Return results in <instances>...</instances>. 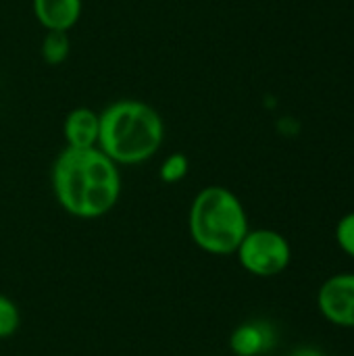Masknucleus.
I'll return each mask as SVG.
<instances>
[{
    "mask_svg": "<svg viewBox=\"0 0 354 356\" xmlns=\"http://www.w3.org/2000/svg\"><path fill=\"white\" fill-rule=\"evenodd\" d=\"M50 186L54 200L67 215L94 221L117 207L123 190L121 167L98 146H65L52 161Z\"/></svg>",
    "mask_w": 354,
    "mask_h": 356,
    "instance_id": "nucleus-1",
    "label": "nucleus"
},
{
    "mask_svg": "<svg viewBox=\"0 0 354 356\" xmlns=\"http://www.w3.org/2000/svg\"><path fill=\"white\" fill-rule=\"evenodd\" d=\"M98 115V148L119 167H136L150 161L165 142V121L144 100L119 98Z\"/></svg>",
    "mask_w": 354,
    "mask_h": 356,
    "instance_id": "nucleus-2",
    "label": "nucleus"
},
{
    "mask_svg": "<svg viewBox=\"0 0 354 356\" xmlns=\"http://www.w3.org/2000/svg\"><path fill=\"white\" fill-rule=\"evenodd\" d=\"M244 202L225 186L202 188L188 211V232L196 248L213 257H230L248 234Z\"/></svg>",
    "mask_w": 354,
    "mask_h": 356,
    "instance_id": "nucleus-3",
    "label": "nucleus"
},
{
    "mask_svg": "<svg viewBox=\"0 0 354 356\" xmlns=\"http://www.w3.org/2000/svg\"><path fill=\"white\" fill-rule=\"evenodd\" d=\"M234 254L246 273L263 280L282 275L292 263V246L288 238L269 227L248 229Z\"/></svg>",
    "mask_w": 354,
    "mask_h": 356,
    "instance_id": "nucleus-4",
    "label": "nucleus"
},
{
    "mask_svg": "<svg viewBox=\"0 0 354 356\" xmlns=\"http://www.w3.org/2000/svg\"><path fill=\"white\" fill-rule=\"evenodd\" d=\"M321 317L342 330H354V273H336L328 277L317 292Z\"/></svg>",
    "mask_w": 354,
    "mask_h": 356,
    "instance_id": "nucleus-5",
    "label": "nucleus"
},
{
    "mask_svg": "<svg viewBox=\"0 0 354 356\" xmlns=\"http://www.w3.org/2000/svg\"><path fill=\"white\" fill-rule=\"evenodd\" d=\"M277 342L273 323L265 319H250L240 323L230 336V350L236 356L267 355Z\"/></svg>",
    "mask_w": 354,
    "mask_h": 356,
    "instance_id": "nucleus-6",
    "label": "nucleus"
},
{
    "mask_svg": "<svg viewBox=\"0 0 354 356\" xmlns=\"http://www.w3.org/2000/svg\"><path fill=\"white\" fill-rule=\"evenodd\" d=\"M100 115L90 106H75L63 119V140L69 148H96Z\"/></svg>",
    "mask_w": 354,
    "mask_h": 356,
    "instance_id": "nucleus-7",
    "label": "nucleus"
},
{
    "mask_svg": "<svg viewBox=\"0 0 354 356\" xmlns=\"http://www.w3.org/2000/svg\"><path fill=\"white\" fill-rule=\"evenodd\" d=\"M35 21L46 31H71L83 13V0H31Z\"/></svg>",
    "mask_w": 354,
    "mask_h": 356,
    "instance_id": "nucleus-8",
    "label": "nucleus"
},
{
    "mask_svg": "<svg viewBox=\"0 0 354 356\" xmlns=\"http://www.w3.org/2000/svg\"><path fill=\"white\" fill-rule=\"evenodd\" d=\"M71 52V38L69 31H46L42 46H40V54L42 60L50 67H58L69 58Z\"/></svg>",
    "mask_w": 354,
    "mask_h": 356,
    "instance_id": "nucleus-9",
    "label": "nucleus"
},
{
    "mask_svg": "<svg viewBox=\"0 0 354 356\" xmlns=\"http://www.w3.org/2000/svg\"><path fill=\"white\" fill-rule=\"evenodd\" d=\"M190 173V159L184 152H171L163 159L159 167V179L167 186L179 184Z\"/></svg>",
    "mask_w": 354,
    "mask_h": 356,
    "instance_id": "nucleus-10",
    "label": "nucleus"
},
{
    "mask_svg": "<svg viewBox=\"0 0 354 356\" xmlns=\"http://www.w3.org/2000/svg\"><path fill=\"white\" fill-rule=\"evenodd\" d=\"M21 327V311L13 298L0 292V340L13 338Z\"/></svg>",
    "mask_w": 354,
    "mask_h": 356,
    "instance_id": "nucleus-11",
    "label": "nucleus"
},
{
    "mask_svg": "<svg viewBox=\"0 0 354 356\" xmlns=\"http://www.w3.org/2000/svg\"><path fill=\"white\" fill-rule=\"evenodd\" d=\"M334 238H336L338 248H340L346 257L354 259V211L353 213H346V215L336 223Z\"/></svg>",
    "mask_w": 354,
    "mask_h": 356,
    "instance_id": "nucleus-12",
    "label": "nucleus"
},
{
    "mask_svg": "<svg viewBox=\"0 0 354 356\" xmlns=\"http://www.w3.org/2000/svg\"><path fill=\"white\" fill-rule=\"evenodd\" d=\"M288 356H328L323 350H319V348H315V346H298V348H294L292 353Z\"/></svg>",
    "mask_w": 354,
    "mask_h": 356,
    "instance_id": "nucleus-13",
    "label": "nucleus"
}]
</instances>
